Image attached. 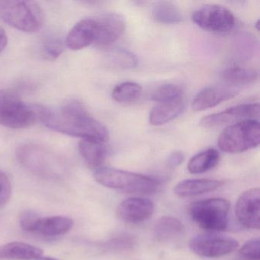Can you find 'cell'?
I'll list each match as a JSON object with an SVG mask.
<instances>
[{"mask_svg": "<svg viewBox=\"0 0 260 260\" xmlns=\"http://www.w3.org/2000/svg\"><path fill=\"white\" fill-rule=\"evenodd\" d=\"M136 243L135 237L128 234H119L107 240L102 245V247L106 252H122L130 250Z\"/></svg>", "mask_w": 260, "mask_h": 260, "instance_id": "27", "label": "cell"}, {"mask_svg": "<svg viewBox=\"0 0 260 260\" xmlns=\"http://www.w3.org/2000/svg\"><path fill=\"white\" fill-rule=\"evenodd\" d=\"M97 21L99 35L95 44L99 46L106 47L112 45L121 38L125 30V22L118 14L105 15Z\"/></svg>", "mask_w": 260, "mask_h": 260, "instance_id": "15", "label": "cell"}, {"mask_svg": "<svg viewBox=\"0 0 260 260\" xmlns=\"http://www.w3.org/2000/svg\"><path fill=\"white\" fill-rule=\"evenodd\" d=\"M98 35L97 19H84L76 24L68 33L64 44L72 51H79L95 43Z\"/></svg>", "mask_w": 260, "mask_h": 260, "instance_id": "13", "label": "cell"}, {"mask_svg": "<svg viewBox=\"0 0 260 260\" xmlns=\"http://www.w3.org/2000/svg\"><path fill=\"white\" fill-rule=\"evenodd\" d=\"M230 207L229 201L223 198L196 201L189 206V215L199 228L211 232H220L228 228Z\"/></svg>", "mask_w": 260, "mask_h": 260, "instance_id": "6", "label": "cell"}, {"mask_svg": "<svg viewBox=\"0 0 260 260\" xmlns=\"http://www.w3.org/2000/svg\"><path fill=\"white\" fill-rule=\"evenodd\" d=\"M260 126L256 119L234 123L225 128L218 138V147L228 153H239L259 145Z\"/></svg>", "mask_w": 260, "mask_h": 260, "instance_id": "7", "label": "cell"}, {"mask_svg": "<svg viewBox=\"0 0 260 260\" xmlns=\"http://www.w3.org/2000/svg\"><path fill=\"white\" fill-rule=\"evenodd\" d=\"M40 217L36 211L32 210H25L19 217L21 228L25 231L33 233Z\"/></svg>", "mask_w": 260, "mask_h": 260, "instance_id": "31", "label": "cell"}, {"mask_svg": "<svg viewBox=\"0 0 260 260\" xmlns=\"http://www.w3.org/2000/svg\"><path fill=\"white\" fill-rule=\"evenodd\" d=\"M183 92L177 85L167 83L156 88L151 95L153 101L159 103H170L182 100Z\"/></svg>", "mask_w": 260, "mask_h": 260, "instance_id": "26", "label": "cell"}, {"mask_svg": "<svg viewBox=\"0 0 260 260\" xmlns=\"http://www.w3.org/2000/svg\"><path fill=\"white\" fill-rule=\"evenodd\" d=\"M239 253L243 258L248 260H259V239L253 238L246 241L239 249Z\"/></svg>", "mask_w": 260, "mask_h": 260, "instance_id": "30", "label": "cell"}, {"mask_svg": "<svg viewBox=\"0 0 260 260\" xmlns=\"http://www.w3.org/2000/svg\"><path fill=\"white\" fill-rule=\"evenodd\" d=\"M185 159V156L180 151H175L170 153L167 159V165L170 168L174 169L180 166Z\"/></svg>", "mask_w": 260, "mask_h": 260, "instance_id": "33", "label": "cell"}, {"mask_svg": "<svg viewBox=\"0 0 260 260\" xmlns=\"http://www.w3.org/2000/svg\"><path fill=\"white\" fill-rule=\"evenodd\" d=\"M185 109L183 100L170 103H162L151 109L149 121L153 126H160L173 121L182 113Z\"/></svg>", "mask_w": 260, "mask_h": 260, "instance_id": "20", "label": "cell"}, {"mask_svg": "<svg viewBox=\"0 0 260 260\" xmlns=\"http://www.w3.org/2000/svg\"><path fill=\"white\" fill-rule=\"evenodd\" d=\"M185 231V226L179 219L164 216L158 219L153 226L155 238L159 242H167L177 238Z\"/></svg>", "mask_w": 260, "mask_h": 260, "instance_id": "21", "label": "cell"}, {"mask_svg": "<svg viewBox=\"0 0 260 260\" xmlns=\"http://www.w3.org/2000/svg\"><path fill=\"white\" fill-rule=\"evenodd\" d=\"M223 185V181L217 179H185L176 184L173 191L179 198L196 197L216 191L221 188Z\"/></svg>", "mask_w": 260, "mask_h": 260, "instance_id": "16", "label": "cell"}, {"mask_svg": "<svg viewBox=\"0 0 260 260\" xmlns=\"http://www.w3.org/2000/svg\"><path fill=\"white\" fill-rule=\"evenodd\" d=\"M220 156L214 148H208L194 155L188 164V170L192 174H201L212 170L218 164Z\"/></svg>", "mask_w": 260, "mask_h": 260, "instance_id": "22", "label": "cell"}, {"mask_svg": "<svg viewBox=\"0 0 260 260\" xmlns=\"http://www.w3.org/2000/svg\"><path fill=\"white\" fill-rule=\"evenodd\" d=\"M95 181L103 186L132 194H152L159 191L161 183L154 178L113 167L94 170Z\"/></svg>", "mask_w": 260, "mask_h": 260, "instance_id": "2", "label": "cell"}, {"mask_svg": "<svg viewBox=\"0 0 260 260\" xmlns=\"http://www.w3.org/2000/svg\"><path fill=\"white\" fill-rule=\"evenodd\" d=\"M112 66L117 69H131L137 66L138 60L131 51L123 48H117L109 54Z\"/></svg>", "mask_w": 260, "mask_h": 260, "instance_id": "28", "label": "cell"}, {"mask_svg": "<svg viewBox=\"0 0 260 260\" xmlns=\"http://www.w3.org/2000/svg\"><path fill=\"white\" fill-rule=\"evenodd\" d=\"M105 142L92 139H82L79 143L80 155L88 166L94 170L103 167L107 156Z\"/></svg>", "mask_w": 260, "mask_h": 260, "instance_id": "19", "label": "cell"}, {"mask_svg": "<svg viewBox=\"0 0 260 260\" xmlns=\"http://www.w3.org/2000/svg\"><path fill=\"white\" fill-rule=\"evenodd\" d=\"M0 19L19 31L36 33L43 25L44 16L32 1H0Z\"/></svg>", "mask_w": 260, "mask_h": 260, "instance_id": "5", "label": "cell"}, {"mask_svg": "<svg viewBox=\"0 0 260 260\" xmlns=\"http://www.w3.org/2000/svg\"><path fill=\"white\" fill-rule=\"evenodd\" d=\"M142 92L139 84L133 82H125L118 85L112 91L114 100L120 103H130L136 101Z\"/></svg>", "mask_w": 260, "mask_h": 260, "instance_id": "25", "label": "cell"}, {"mask_svg": "<svg viewBox=\"0 0 260 260\" xmlns=\"http://www.w3.org/2000/svg\"><path fill=\"white\" fill-rule=\"evenodd\" d=\"M239 89L234 86H208L201 90L194 97L192 102V109L194 111H203L211 109L220 103L234 98L238 94Z\"/></svg>", "mask_w": 260, "mask_h": 260, "instance_id": "14", "label": "cell"}, {"mask_svg": "<svg viewBox=\"0 0 260 260\" xmlns=\"http://www.w3.org/2000/svg\"><path fill=\"white\" fill-rule=\"evenodd\" d=\"M42 254L43 251L39 247L22 242H11L0 246V260H36Z\"/></svg>", "mask_w": 260, "mask_h": 260, "instance_id": "18", "label": "cell"}, {"mask_svg": "<svg viewBox=\"0 0 260 260\" xmlns=\"http://www.w3.org/2000/svg\"><path fill=\"white\" fill-rule=\"evenodd\" d=\"M36 260H58V259H56V258H51V257L41 256V257H39V258Z\"/></svg>", "mask_w": 260, "mask_h": 260, "instance_id": "35", "label": "cell"}, {"mask_svg": "<svg viewBox=\"0 0 260 260\" xmlns=\"http://www.w3.org/2000/svg\"><path fill=\"white\" fill-rule=\"evenodd\" d=\"M152 15L156 22L161 24H177L182 22V16L179 9L168 1L156 3L152 9Z\"/></svg>", "mask_w": 260, "mask_h": 260, "instance_id": "23", "label": "cell"}, {"mask_svg": "<svg viewBox=\"0 0 260 260\" xmlns=\"http://www.w3.org/2000/svg\"><path fill=\"white\" fill-rule=\"evenodd\" d=\"M7 42H8V39H7V34H6L4 28L0 27V53L2 52L7 46Z\"/></svg>", "mask_w": 260, "mask_h": 260, "instance_id": "34", "label": "cell"}, {"mask_svg": "<svg viewBox=\"0 0 260 260\" xmlns=\"http://www.w3.org/2000/svg\"><path fill=\"white\" fill-rule=\"evenodd\" d=\"M223 78L229 86L236 87L253 83L258 78V72L251 68L233 67L223 71Z\"/></svg>", "mask_w": 260, "mask_h": 260, "instance_id": "24", "label": "cell"}, {"mask_svg": "<svg viewBox=\"0 0 260 260\" xmlns=\"http://www.w3.org/2000/svg\"><path fill=\"white\" fill-rule=\"evenodd\" d=\"M12 194V185L10 179L5 173L0 170V208L10 200Z\"/></svg>", "mask_w": 260, "mask_h": 260, "instance_id": "32", "label": "cell"}, {"mask_svg": "<svg viewBox=\"0 0 260 260\" xmlns=\"http://www.w3.org/2000/svg\"><path fill=\"white\" fill-rule=\"evenodd\" d=\"M41 106L26 104L16 94L0 90V125L12 129L31 127L40 121Z\"/></svg>", "mask_w": 260, "mask_h": 260, "instance_id": "4", "label": "cell"}, {"mask_svg": "<svg viewBox=\"0 0 260 260\" xmlns=\"http://www.w3.org/2000/svg\"><path fill=\"white\" fill-rule=\"evenodd\" d=\"M259 115L258 103L237 105L226 110L204 117L200 121L201 127L214 128L232 122L255 119Z\"/></svg>", "mask_w": 260, "mask_h": 260, "instance_id": "10", "label": "cell"}, {"mask_svg": "<svg viewBox=\"0 0 260 260\" xmlns=\"http://www.w3.org/2000/svg\"><path fill=\"white\" fill-rule=\"evenodd\" d=\"M64 43L59 39L51 38L44 43L42 54L47 60H54L61 55L64 50Z\"/></svg>", "mask_w": 260, "mask_h": 260, "instance_id": "29", "label": "cell"}, {"mask_svg": "<svg viewBox=\"0 0 260 260\" xmlns=\"http://www.w3.org/2000/svg\"><path fill=\"white\" fill-rule=\"evenodd\" d=\"M192 21L202 29L216 34H226L234 28L235 18L226 7L217 4H207L198 9Z\"/></svg>", "mask_w": 260, "mask_h": 260, "instance_id": "9", "label": "cell"}, {"mask_svg": "<svg viewBox=\"0 0 260 260\" xmlns=\"http://www.w3.org/2000/svg\"><path fill=\"white\" fill-rule=\"evenodd\" d=\"M154 209V204L150 199L135 196L123 200L117 208L116 214L124 223L138 224L151 218Z\"/></svg>", "mask_w": 260, "mask_h": 260, "instance_id": "12", "label": "cell"}, {"mask_svg": "<svg viewBox=\"0 0 260 260\" xmlns=\"http://www.w3.org/2000/svg\"><path fill=\"white\" fill-rule=\"evenodd\" d=\"M74 221L65 216L40 217L33 233L46 237L63 235L72 228Z\"/></svg>", "mask_w": 260, "mask_h": 260, "instance_id": "17", "label": "cell"}, {"mask_svg": "<svg viewBox=\"0 0 260 260\" xmlns=\"http://www.w3.org/2000/svg\"><path fill=\"white\" fill-rule=\"evenodd\" d=\"M188 246L191 252L199 256L215 258L234 252L238 248L239 243L234 237L211 232L192 237Z\"/></svg>", "mask_w": 260, "mask_h": 260, "instance_id": "8", "label": "cell"}, {"mask_svg": "<svg viewBox=\"0 0 260 260\" xmlns=\"http://www.w3.org/2000/svg\"><path fill=\"white\" fill-rule=\"evenodd\" d=\"M40 121L48 128L70 136L102 142L109 139L106 127L77 101L68 102L54 109L42 106Z\"/></svg>", "mask_w": 260, "mask_h": 260, "instance_id": "1", "label": "cell"}, {"mask_svg": "<svg viewBox=\"0 0 260 260\" xmlns=\"http://www.w3.org/2000/svg\"><path fill=\"white\" fill-rule=\"evenodd\" d=\"M259 188H250L239 196L236 203L235 214L237 220L243 228L259 229Z\"/></svg>", "mask_w": 260, "mask_h": 260, "instance_id": "11", "label": "cell"}, {"mask_svg": "<svg viewBox=\"0 0 260 260\" xmlns=\"http://www.w3.org/2000/svg\"><path fill=\"white\" fill-rule=\"evenodd\" d=\"M16 156L25 169L36 176L52 180L64 176L66 167L63 161L42 146L24 144L18 148Z\"/></svg>", "mask_w": 260, "mask_h": 260, "instance_id": "3", "label": "cell"}]
</instances>
